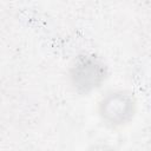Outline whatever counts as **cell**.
Here are the masks:
<instances>
[{
  "instance_id": "2",
  "label": "cell",
  "mask_w": 151,
  "mask_h": 151,
  "mask_svg": "<svg viewBox=\"0 0 151 151\" xmlns=\"http://www.w3.org/2000/svg\"><path fill=\"white\" fill-rule=\"evenodd\" d=\"M134 103L131 96L123 92L111 93L100 104V113L105 120L113 125L123 124L131 118Z\"/></svg>"
},
{
  "instance_id": "1",
  "label": "cell",
  "mask_w": 151,
  "mask_h": 151,
  "mask_svg": "<svg viewBox=\"0 0 151 151\" xmlns=\"http://www.w3.org/2000/svg\"><path fill=\"white\" fill-rule=\"evenodd\" d=\"M105 78V67L93 55L80 57L71 70L72 84L81 92H88L100 85Z\"/></svg>"
}]
</instances>
